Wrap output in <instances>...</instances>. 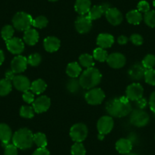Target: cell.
<instances>
[{"instance_id":"obj_1","label":"cell","mask_w":155,"mask_h":155,"mask_svg":"<svg viewBox=\"0 0 155 155\" xmlns=\"http://www.w3.org/2000/svg\"><path fill=\"white\" fill-rule=\"evenodd\" d=\"M106 110L110 116L122 118L130 114L132 112V105L126 96L120 98H113L107 102Z\"/></svg>"},{"instance_id":"obj_2","label":"cell","mask_w":155,"mask_h":155,"mask_svg":"<svg viewBox=\"0 0 155 155\" xmlns=\"http://www.w3.org/2000/svg\"><path fill=\"white\" fill-rule=\"evenodd\" d=\"M101 79H102V74L99 70L91 67L87 68L85 71H84V72L81 73L78 81L81 87L91 90L97 86L101 83Z\"/></svg>"},{"instance_id":"obj_3","label":"cell","mask_w":155,"mask_h":155,"mask_svg":"<svg viewBox=\"0 0 155 155\" xmlns=\"http://www.w3.org/2000/svg\"><path fill=\"white\" fill-rule=\"evenodd\" d=\"M12 143L21 150L31 148L34 144V134L30 129L23 128L15 132L12 135Z\"/></svg>"},{"instance_id":"obj_4","label":"cell","mask_w":155,"mask_h":155,"mask_svg":"<svg viewBox=\"0 0 155 155\" xmlns=\"http://www.w3.org/2000/svg\"><path fill=\"white\" fill-rule=\"evenodd\" d=\"M33 20L34 19L29 14L24 12H19L13 17L12 24L14 28L18 31H25L32 26Z\"/></svg>"},{"instance_id":"obj_5","label":"cell","mask_w":155,"mask_h":155,"mask_svg":"<svg viewBox=\"0 0 155 155\" xmlns=\"http://www.w3.org/2000/svg\"><path fill=\"white\" fill-rule=\"evenodd\" d=\"M150 117L147 113L141 109H136L130 113V123L136 127H144L149 123Z\"/></svg>"},{"instance_id":"obj_6","label":"cell","mask_w":155,"mask_h":155,"mask_svg":"<svg viewBox=\"0 0 155 155\" xmlns=\"http://www.w3.org/2000/svg\"><path fill=\"white\" fill-rule=\"evenodd\" d=\"M88 129L86 125L83 123H76L70 129L69 135L75 142H81L84 141L87 136Z\"/></svg>"},{"instance_id":"obj_7","label":"cell","mask_w":155,"mask_h":155,"mask_svg":"<svg viewBox=\"0 0 155 155\" xmlns=\"http://www.w3.org/2000/svg\"><path fill=\"white\" fill-rule=\"evenodd\" d=\"M86 101L91 105H98L101 104L105 99V94L101 88H92L89 90L84 95Z\"/></svg>"},{"instance_id":"obj_8","label":"cell","mask_w":155,"mask_h":155,"mask_svg":"<svg viewBox=\"0 0 155 155\" xmlns=\"http://www.w3.org/2000/svg\"><path fill=\"white\" fill-rule=\"evenodd\" d=\"M114 126V121L112 116H104L99 119L97 124L99 135L104 136L105 135L110 133L113 129Z\"/></svg>"},{"instance_id":"obj_9","label":"cell","mask_w":155,"mask_h":155,"mask_svg":"<svg viewBox=\"0 0 155 155\" xmlns=\"http://www.w3.org/2000/svg\"><path fill=\"white\" fill-rule=\"evenodd\" d=\"M126 97L132 101H136L143 97L144 88L138 83H132L126 88Z\"/></svg>"},{"instance_id":"obj_10","label":"cell","mask_w":155,"mask_h":155,"mask_svg":"<svg viewBox=\"0 0 155 155\" xmlns=\"http://www.w3.org/2000/svg\"><path fill=\"white\" fill-rule=\"evenodd\" d=\"M76 31L80 34H87L91 30L92 21L87 15H80L74 22Z\"/></svg>"},{"instance_id":"obj_11","label":"cell","mask_w":155,"mask_h":155,"mask_svg":"<svg viewBox=\"0 0 155 155\" xmlns=\"http://www.w3.org/2000/svg\"><path fill=\"white\" fill-rule=\"evenodd\" d=\"M51 104L50 97L46 95L40 96L33 102V109L37 113H42L49 110Z\"/></svg>"},{"instance_id":"obj_12","label":"cell","mask_w":155,"mask_h":155,"mask_svg":"<svg viewBox=\"0 0 155 155\" xmlns=\"http://www.w3.org/2000/svg\"><path fill=\"white\" fill-rule=\"evenodd\" d=\"M28 64V59L25 56L18 55L12 61L11 70L15 74H20L26 70Z\"/></svg>"},{"instance_id":"obj_13","label":"cell","mask_w":155,"mask_h":155,"mask_svg":"<svg viewBox=\"0 0 155 155\" xmlns=\"http://www.w3.org/2000/svg\"><path fill=\"white\" fill-rule=\"evenodd\" d=\"M107 62L108 65L113 68H121L126 65V59L124 55L120 53H113L108 55Z\"/></svg>"},{"instance_id":"obj_14","label":"cell","mask_w":155,"mask_h":155,"mask_svg":"<svg viewBox=\"0 0 155 155\" xmlns=\"http://www.w3.org/2000/svg\"><path fill=\"white\" fill-rule=\"evenodd\" d=\"M6 47L12 54L20 55L25 50V44L18 37H12L6 41Z\"/></svg>"},{"instance_id":"obj_15","label":"cell","mask_w":155,"mask_h":155,"mask_svg":"<svg viewBox=\"0 0 155 155\" xmlns=\"http://www.w3.org/2000/svg\"><path fill=\"white\" fill-rule=\"evenodd\" d=\"M106 18L110 25L116 26L122 23L123 21V15L119 9L116 8H110L105 12Z\"/></svg>"},{"instance_id":"obj_16","label":"cell","mask_w":155,"mask_h":155,"mask_svg":"<svg viewBox=\"0 0 155 155\" xmlns=\"http://www.w3.org/2000/svg\"><path fill=\"white\" fill-rule=\"evenodd\" d=\"M13 85L19 91L24 92L29 91L31 88V81L26 76L16 75L12 80Z\"/></svg>"},{"instance_id":"obj_17","label":"cell","mask_w":155,"mask_h":155,"mask_svg":"<svg viewBox=\"0 0 155 155\" xmlns=\"http://www.w3.org/2000/svg\"><path fill=\"white\" fill-rule=\"evenodd\" d=\"M110 8V4L104 3L101 5H94L92 8H91L90 11L88 12V17L91 21L99 19L104 14H105L106 12Z\"/></svg>"},{"instance_id":"obj_18","label":"cell","mask_w":155,"mask_h":155,"mask_svg":"<svg viewBox=\"0 0 155 155\" xmlns=\"http://www.w3.org/2000/svg\"><path fill=\"white\" fill-rule=\"evenodd\" d=\"M12 138V132L9 126L5 123H0V141L2 146L5 147L9 144Z\"/></svg>"},{"instance_id":"obj_19","label":"cell","mask_w":155,"mask_h":155,"mask_svg":"<svg viewBox=\"0 0 155 155\" xmlns=\"http://www.w3.org/2000/svg\"><path fill=\"white\" fill-rule=\"evenodd\" d=\"M44 47L46 51L49 53L56 52L60 47V41L57 37L50 36L44 40Z\"/></svg>"},{"instance_id":"obj_20","label":"cell","mask_w":155,"mask_h":155,"mask_svg":"<svg viewBox=\"0 0 155 155\" xmlns=\"http://www.w3.org/2000/svg\"><path fill=\"white\" fill-rule=\"evenodd\" d=\"M113 44H114V37L110 34H101L97 38V44L101 48H110Z\"/></svg>"},{"instance_id":"obj_21","label":"cell","mask_w":155,"mask_h":155,"mask_svg":"<svg viewBox=\"0 0 155 155\" xmlns=\"http://www.w3.org/2000/svg\"><path fill=\"white\" fill-rule=\"evenodd\" d=\"M146 69L141 64H135L129 70V75L132 79L139 81L144 77Z\"/></svg>"},{"instance_id":"obj_22","label":"cell","mask_w":155,"mask_h":155,"mask_svg":"<svg viewBox=\"0 0 155 155\" xmlns=\"http://www.w3.org/2000/svg\"><path fill=\"white\" fill-rule=\"evenodd\" d=\"M133 144L129 138H120L116 143V149L120 153L126 154L130 153Z\"/></svg>"},{"instance_id":"obj_23","label":"cell","mask_w":155,"mask_h":155,"mask_svg":"<svg viewBox=\"0 0 155 155\" xmlns=\"http://www.w3.org/2000/svg\"><path fill=\"white\" fill-rule=\"evenodd\" d=\"M24 42L29 46H34L38 42L39 34L37 30L29 28L24 33Z\"/></svg>"},{"instance_id":"obj_24","label":"cell","mask_w":155,"mask_h":155,"mask_svg":"<svg viewBox=\"0 0 155 155\" xmlns=\"http://www.w3.org/2000/svg\"><path fill=\"white\" fill-rule=\"evenodd\" d=\"M91 6L90 0H76L74 4V9L80 15H85L89 12Z\"/></svg>"},{"instance_id":"obj_25","label":"cell","mask_w":155,"mask_h":155,"mask_svg":"<svg viewBox=\"0 0 155 155\" xmlns=\"http://www.w3.org/2000/svg\"><path fill=\"white\" fill-rule=\"evenodd\" d=\"M81 67L78 62H71L66 67V74L71 78H75L81 74Z\"/></svg>"},{"instance_id":"obj_26","label":"cell","mask_w":155,"mask_h":155,"mask_svg":"<svg viewBox=\"0 0 155 155\" xmlns=\"http://www.w3.org/2000/svg\"><path fill=\"white\" fill-rule=\"evenodd\" d=\"M47 84L43 79H37L36 81H33L31 84L30 90L34 94H41L43 92L45 91L47 89Z\"/></svg>"},{"instance_id":"obj_27","label":"cell","mask_w":155,"mask_h":155,"mask_svg":"<svg viewBox=\"0 0 155 155\" xmlns=\"http://www.w3.org/2000/svg\"><path fill=\"white\" fill-rule=\"evenodd\" d=\"M126 19L131 25H139L143 19L141 13L138 10H132L126 14Z\"/></svg>"},{"instance_id":"obj_28","label":"cell","mask_w":155,"mask_h":155,"mask_svg":"<svg viewBox=\"0 0 155 155\" xmlns=\"http://www.w3.org/2000/svg\"><path fill=\"white\" fill-rule=\"evenodd\" d=\"M12 84L11 81L6 78L0 80V96L4 97L8 95L12 91Z\"/></svg>"},{"instance_id":"obj_29","label":"cell","mask_w":155,"mask_h":155,"mask_svg":"<svg viewBox=\"0 0 155 155\" xmlns=\"http://www.w3.org/2000/svg\"><path fill=\"white\" fill-rule=\"evenodd\" d=\"M79 62L83 67L89 68L94 65V59L91 55L87 54V53H84L79 56Z\"/></svg>"},{"instance_id":"obj_30","label":"cell","mask_w":155,"mask_h":155,"mask_svg":"<svg viewBox=\"0 0 155 155\" xmlns=\"http://www.w3.org/2000/svg\"><path fill=\"white\" fill-rule=\"evenodd\" d=\"M34 143L38 147H46L47 146V138L45 134L37 132L34 135Z\"/></svg>"},{"instance_id":"obj_31","label":"cell","mask_w":155,"mask_h":155,"mask_svg":"<svg viewBox=\"0 0 155 155\" xmlns=\"http://www.w3.org/2000/svg\"><path fill=\"white\" fill-rule=\"evenodd\" d=\"M93 57L94 59H96L98 62H105V61H107V57H108V53L104 49L98 47V48L95 49L94 50Z\"/></svg>"},{"instance_id":"obj_32","label":"cell","mask_w":155,"mask_h":155,"mask_svg":"<svg viewBox=\"0 0 155 155\" xmlns=\"http://www.w3.org/2000/svg\"><path fill=\"white\" fill-rule=\"evenodd\" d=\"M14 33L15 30L12 26H11V25H5V26L2 28V31H1V35H2V37L4 41H8V40L12 38Z\"/></svg>"},{"instance_id":"obj_33","label":"cell","mask_w":155,"mask_h":155,"mask_svg":"<svg viewBox=\"0 0 155 155\" xmlns=\"http://www.w3.org/2000/svg\"><path fill=\"white\" fill-rule=\"evenodd\" d=\"M141 65L145 69H150L155 66V56L153 54H147L143 59Z\"/></svg>"},{"instance_id":"obj_34","label":"cell","mask_w":155,"mask_h":155,"mask_svg":"<svg viewBox=\"0 0 155 155\" xmlns=\"http://www.w3.org/2000/svg\"><path fill=\"white\" fill-rule=\"evenodd\" d=\"M71 153L72 155H85L86 149L81 142H75L71 146Z\"/></svg>"},{"instance_id":"obj_35","label":"cell","mask_w":155,"mask_h":155,"mask_svg":"<svg viewBox=\"0 0 155 155\" xmlns=\"http://www.w3.org/2000/svg\"><path fill=\"white\" fill-rule=\"evenodd\" d=\"M34 110L30 106H22L20 110V116L25 119H31L34 116Z\"/></svg>"},{"instance_id":"obj_36","label":"cell","mask_w":155,"mask_h":155,"mask_svg":"<svg viewBox=\"0 0 155 155\" xmlns=\"http://www.w3.org/2000/svg\"><path fill=\"white\" fill-rule=\"evenodd\" d=\"M144 23L150 28H155V11L147 12L144 15Z\"/></svg>"},{"instance_id":"obj_37","label":"cell","mask_w":155,"mask_h":155,"mask_svg":"<svg viewBox=\"0 0 155 155\" xmlns=\"http://www.w3.org/2000/svg\"><path fill=\"white\" fill-rule=\"evenodd\" d=\"M47 25H48V20L45 16H38L33 20L32 26L36 28L42 29V28H46Z\"/></svg>"},{"instance_id":"obj_38","label":"cell","mask_w":155,"mask_h":155,"mask_svg":"<svg viewBox=\"0 0 155 155\" xmlns=\"http://www.w3.org/2000/svg\"><path fill=\"white\" fill-rule=\"evenodd\" d=\"M144 78L147 84L150 85H155V69H146Z\"/></svg>"},{"instance_id":"obj_39","label":"cell","mask_w":155,"mask_h":155,"mask_svg":"<svg viewBox=\"0 0 155 155\" xmlns=\"http://www.w3.org/2000/svg\"><path fill=\"white\" fill-rule=\"evenodd\" d=\"M42 61V57L39 53H33L28 58V62L31 66H38Z\"/></svg>"},{"instance_id":"obj_40","label":"cell","mask_w":155,"mask_h":155,"mask_svg":"<svg viewBox=\"0 0 155 155\" xmlns=\"http://www.w3.org/2000/svg\"><path fill=\"white\" fill-rule=\"evenodd\" d=\"M67 90L70 92V93H75V92L78 91L80 88V84L79 81H77L75 78H71V80L68 81L67 83Z\"/></svg>"},{"instance_id":"obj_41","label":"cell","mask_w":155,"mask_h":155,"mask_svg":"<svg viewBox=\"0 0 155 155\" xmlns=\"http://www.w3.org/2000/svg\"><path fill=\"white\" fill-rule=\"evenodd\" d=\"M4 155H18V147L13 144H8L5 147Z\"/></svg>"},{"instance_id":"obj_42","label":"cell","mask_w":155,"mask_h":155,"mask_svg":"<svg viewBox=\"0 0 155 155\" xmlns=\"http://www.w3.org/2000/svg\"><path fill=\"white\" fill-rule=\"evenodd\" d=\"M137 8H138V11H139L141 13H144V14L150 11V5H149L148 2L144 1V0H142V1L138 2Z\"/></svg>"},{"instance_id":"obj_43","label":"cell","mask_w":155,"mask_h":155,"mask_svg":"<svg viewBox=\"0 0 155 155\" xmlns=\"http://www.w3.org/2000/svg\"><path fill=\"white\" fill-rule=\"evenodd\" d=\"M130 41L135 46H141L143 44V37L138 34H133L130 37Z\"/></svg>"},{"instance_id":"obj_44","label":"cell","mask_w":155,"mask_h":155,"mask_svg":"<svg viewBox=\"0 0 155 155\" xmlns=\"http://www.w3.org/2000/svg\"><path fill=\"white\" fill-rule=\"evenodd\" d=\"M23 100L28 104H33L34 101V94L32 91H27L24 92L23 95H22Z\"/></svg>"},{"instance_id":"obj_45","label":"cell","mask_w":155,"mask_h":155,"mask_svg":"<svg viewBox=\"0 0 155 155\" xmlns=\"http://www.w3.org/2000/svg\"><path fill=\"white\" fill-rule=\"evenodd\" d=\"M32 155H50V153L46 147H38Z\"/></svg>"},{"instance_id":"obj_46","label":"cell","mask_w":155,"mask_h":155,"mask_svg":"<svg viewBox=\"0 0 155 155\" xmlns=\"http://www.w3.org/2000/svg\"><path fill=\"white\" fill-rule=\"evenodd\" d=\"M135 103H136V106L138 107V109H141V110L145 108L147 104V100L143 97L141 98H140V99H138V101H135Z\"/></svg>"},{"instance_id":"obj_47","label":"cell","mask_w":155,"mask_h":155,"mask_svg":"<svg viewBox=\"0 0 155 155\" xmlns=\"http://www.w3.org/2000/svg\"><path fill=\"white\" fill-rule=\"evenodd\" d=\"M149 106L153 113H155V91L150 94V98H149Z\"/></svg>"},{"instance_id":"obj_48","label":"cell","mask_w":155,"mask_h":155,"mask_svg":"<svg viewBox=\"0 0 155 155\" xmlns=\"http://www.w3.org/2000/svg\"><path fill=\"white\" fill-rule=\"evenodd\" d=\"M118 44L120 45H125L128 43V37L124 35H122L118 37Z\"/></svg>"},{"instance_id":"obj_49","label":"cell","mask_w":155,"mask_h":155,"mask_svg":"<svg viewBox=\"0 0 155 155\" xmlns=\"http://www.w3.org/2000/svg\"><path fill=\"white\" fill-rule=\"evenodd\" d=\"M15 73L13 72L12 71V70H10V71H8L6 72V74H5V78H6V79H8V80H9V81H12L13 80V78H15Z\"/></svg>"},{"instance_id":"obj_50","label":"cell","mask_w":155,"mask_h":155,"mask_svg":"<svg viewBox=\"0 0 155 155\" xmlns=\"http://www.w3.org/2000/svg\"><path fill=\"white\" fill-rule=\"evenodd\" d=\"M4 60H5V55H4L3 51L0 50V65L3 63Z\"/></svg>"},{"instance_id":"obj_51","label":"cell","mask_w":155,"mask_h":155,"mask_svg":"<svg viewBox=\"0 0 155 155\" xmlns=\"http://www.w3.org/2000/svg\"><path fill=\"white\" fill-rule=\"evenodd\" d=\"M126 155H138L136 153H126Z\"/></svg>"},{"instance_id":"obj_52","label":"cell","mask_w":155,"mask_h":155,"mask_svg":"<svg viewBox=\"0 0 155 155\" xmlns=\"http://www.w3.org/2000/svg\"><path fill=\"white\" fill-rule=\"evenodd\" d=\"M50 2H56V1H58V0H49Z\"/></svg>"},{"instance_id":"obj_53","label":"cell","mask_w":155,"mask_h":155,"mask_svg":"<svg viewBox=\"0 0 155 155\" xmlns=\"http://www.w3.org/2000/svg\"><path fill=\"white\" fill-rule=\"evenodd\" d=\"M153 7L155 8V0H153Z\"/></svg>"}]
</instances>
